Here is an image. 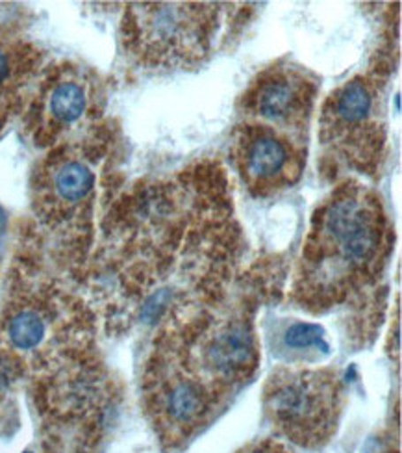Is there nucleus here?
Returning <instances> with one entry per match:
<instances>
[{
  "instance_id": "1",
  "label": "nucleus",
  "mask_w": 402,
  "mask_h": 453,
  "mask_svg": "<svg viewBox=\"0 0 402 453\" xmlns=\"http://www.w3.org/2000/svg\"><path fill=\"white\" fill-rule=\"evenodd\" d=\"M321 233L354 266L369 262L380 243L378 211L358 190L338 194L321 212Z\"/></svg>"
},
{
  "instance_id": "2",
  "label": "nucleus",
  "mask_w": 402,
  "mask_h": 453,
  "mask_svg": "<svg viewBox=\"0 0 402 453\" xmlns=\"http://www.w3.org/2000/svg\"><path fill=\"white\" fill-rule=\"evenodd\" d=\"M141 34L150 54L165 62L186 60L204 50L208 43V21L201 6L150 4L143 6Z\"/></svg>"
},
{
  "instance_id": "3",
  "label": "nucleus",
  "mask_w": 402,
  "mask_h": 453,
  "mask_svg": "<svg viewBox=\"0 0 402 453\" xmlns=\"http://www.w3.org/2000/svg\"><path fill=\"white\" fill-rule=\"evenodd\" d=\"M334 385L319 373L287 375L277 380L267 395L273 417L292 429L310 431L324 424L334 409Z\"/></svg>"
},
{
  "instance_id": "4",
  "label": "nucleus",
  "mask_w": 402,
  "mask_h": 453,
  "mask_svg": "<svg viewBox=\"0 0 402 453\" xmlns=\"http://www.w3.org/2000/svg\"><path fill=\"white\" fill-rule=\"evenodd\" d=\"M312 88L297 74L275 73L260 82L254 93V110L260 118L280 127H295L308 113Z\"/></svg>"
},
{
  "instance_id": "5",
  "label": "nucleus",
  "mask_w": 402,
  "mask_h": 453,
  "mask_svg": "<svg viewBox=\"0 0 402 453\" xmlns=\"http://www.w3.org/2000/svg\"><path fill=\"white\" fill-rule=\"evenodd\" d=\"M290 160V147L269 130L253 132L241 145L243 172L256 186H275L287 179Z\"/></svg>"
},
{
  "instance_id": "6",
  "label": "nucleus",
  "mask_w": 402,
  "mask_h": 453,
  "mask_svg": "<svg viewBox=\"0 0 402 453\" xmlns=\"http://www.w3.org/2000/svg\"><path fill=\"white\" fill-rule=\"evenodd\" d=\"M327 111L339 134H347L349 130L351 134L363 132L375 113V91L366 81L354 79L334 93Z\"/></svg>"
},
{
  "instance_id": "7",
  "label": "nucleus",
  "mask_w": 402,
  "mask_h": 453,
  "mask_svg": "<svg viewBox=\"0 0 402 453\" xmlns=\"http://www.w3.org/2000/svg\"><path fill=\"white\" fill-rule=\"evenodd\" d=\"M254 340L243 326H230L219 331L206 348V361L216 373L234 377L245 373L254 363Z\"/></svg>"
},
{
  "instance_id": "8",
  "label": "nucleus",
  "mask_w": 402,
  "mask_h": 453,
  "mask_svg": "<svg viewBox=\"0 0 402 453\" xmlns=\"http://www.w3.org/2000/svg\"><path fill=\"white\" fill-rule=\"evenodd\" d=\"M204 407V392L191 380H180L177 383H172L165 394L167 414L178 424H189L197 420Z\"/></svg>"
},
{
  "instance_id": "9",
  "label": "nucleus",
  "mask_w": 402,
  "mask_h": 453,
  "mask_svg": "<svg viewBox=\"0 0 402 453\" xmlns=\"http://www.w3.org/2000/svg\"><path fill=\"white\" fill-rule=\"evenodd\" d=\"M93 173L89 167L80 162H69L62 165L60 172L54 177V188L57 196L65 201H80L93 188Z\"/></svg>"
},
{
  "instance_id": "10",
  "label": "nucleus",
  "mask_w": 402,
  "mask_h": 453,
  "mask_svg": "<svg viewBox=\"0 0 402 453\" xmlns=\"http://www.w3.org/2000/svg\"><path fill=\"white\" fill-rule=\"evenodd\" d=\"M86 110V93L74 82H64L52 91L50 111L62 123H72L79 119Z\"/></svg>"
},
{
  "instance_id": "11",
  "label": "nucleus",
  "mask_w": 402,
  "mask_h": 453,
  "mask_svg": "<svg viewBox=\"0 0 402 453\" xmlns=\"http://www.w3.org/2000/svg\"><path fill=\"white\" fill-rule=\"evenodd\" d=\"M8 334L11 344L19 349H34L40 346L45 336V324L40 314L32 311L19 312L8 327Z\"/></svg>"
},
{
  "instance_id": "12",
  "label": "nucleus",
  "mask_w": 402,
  "mask_h": 453,
  "mask_svg": "<svg viewBox=\"0 0 402 453\" xmlns=\"http://www.w3.org/2000/svg\"><path fill=\"white\" fill-rule=\"evenodd\" d=\"M285 346L293 349H321L322 353H329V342L324 338V331L314 324H293L285 331L284 336Z\"/></svg>"
},
{
  "instance_id": "13",
  "label": "nucleus",
  "mask_w": 402,
  "mask_h": 453,
  "mask_svg": "<svg viewBox=\"0 0 402 453\" xmlns=\"http://www.w3.org/2000/svg\"><path fill=\"white\" fill-rule=\"evenodd\" d=\"M165 297H167L165 294H158L145 305L143 318L147 319V322H150V319H155V318L160 316V312L165 309Z\"/></svg>"
},
{
  "instance_id": "14",
  "label": "nucleus",
  "mask_w": 402,
  "mask_h": 453,
  "mask_svg": "<svg viewBox=\"0 0 402 453\" xmlns=\"http://www.w3.org/2000/svg\"><path fill=\"white\" fill-rule=\"evenodd\" d=\"M10 383H11V370L4 358L0 357V392H4Z\"/></svg>"
},
{
  "instance_id": "15",
  "label": "nucleus",
  "mask_w": 402,
  "mask_h": 453,
  "mask_svg": "<svg viewBox=\"0 0 402 453\" xmlns=\"http://www.w3.org/2000/svg\"><path fill=\"white\" fill-rule=\"evenodd\" d=\"M8 73H10L8 56L3 50H0V82H4L8 79Z\"/></svg>"
},
{
  "instance_id": "16",
  "label": "nucleus",
  "mask_w": 402,
  "mask_h": 453,
  "mask_svg": "<svg viewBox=\"0 0 402 453\" xmlns=\"http://www.w3.org/2000/svg\"><path fill=\"white\" fill-rule=\"evenodd\" d=\"M27 453H30V451H27Z\"/></svg>"
}]
</instances>
